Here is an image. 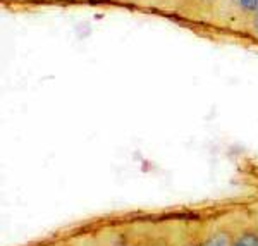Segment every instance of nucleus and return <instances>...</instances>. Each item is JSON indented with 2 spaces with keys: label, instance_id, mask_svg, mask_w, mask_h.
I'll return each mask as SVG.
<instances>
[{
  "label": "nucleus",
  "instance_id": "1",
  "mask_svg": "<svg viewBox=\"0 0 258 246\" xmlns=\"http://www.w3.org/2000/svg\"><path fill=\"white\" fill-rule=\"evenodd\" d=\"M241 9L248 11V12H255L258 9V0H234Z\"/></svg>",
  "mask_w": 258,
  "mask_h": 246
},
{
  "label": "nucleus",
  "instance_id": "3",
  "mask_svg": "<svg viewBox=\"0 0 258 246\" xmlns=\"http://www.w3.org/2000/svg\"><path fill=\"white\" fill-rule=\"evenodd\" d=\"M205 246H226V237L217 236V237H214V239H210Z\"/></svg>",
  "mask_w": 258,
  "mask_h": 246
},
{
  "label": "nucleus",
  "instance_id": "2",
  "mask_svg": "<svg viewBox=\"0 0 258 246\" xmlns=\"http://www.w3.org/2000/svg\"><path fill=\"white\" fill-rule=\"evenodd\" d=\"M234 246H258V236H255V234H244Z\"/></svg>",
  "mask_w": 258,
  "mask_h": 246
}]
</instances>
